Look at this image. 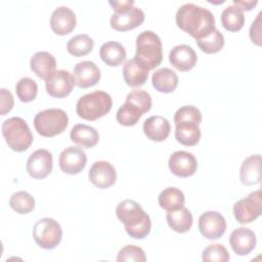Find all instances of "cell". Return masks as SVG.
<instances>
[{
	"mask_svg": "<svg viewBox=\"0 0 262 262\" xmlns=\"http://www.w3.org/2000/svg\"><path fill=\"white\" fill-rule=\"evenodd\" d=\"M175 20L179 29L195 40L207 37L216 29L214 14L207 8L193 3L181 5L176 12Z\"/></svg>",
	"mask_w": 262,
	"mask_h": 262,
	"instance_id": "obj_1",
	"label": "cell"
},
{
	"mask_svg": "<svg viewBox=\"0 0 262 262\" xmlns=\"http://www.w3.org/2000/svg\"><path fill=\"white\" fill-rule=\"evenodd\" d=\"M118 219L124 224L129 236L136 239H143L151 228V221L147 213L135 201L124 200L116 208Z\"/></svg>",
	"mask_w": 262,
	"mask_h": 262,
	"instance_id": "obj_2",
	"label": "cell"
},
{
	"mask_svg": "<svg viewBox=\"0 0 262 262\" xmlns=\"http://www.w3.org/2000/svg\"><path fill=\"white\" fill-rule=\"evenodd\" d=\"M134 59L148 71L156 69L163 60L162 41L152 31H142L136 38Z\"/></svg>",
	"mask_w": 262,
	"mask_h": 262,
	"instance_id": "obj_3",
	"label": "cell"
},
{
	"mask_svg": "<svg viewBox=\"0 0 262 262\" xmlns=\"http://www.w3.org/2000/svg\"><path fill=\"white\" fill-rule=\"evenodd\" d=\"M113 99L104 91L96 90L79 98L76 104L77 115L87 121H95L105 116L112 108Z\"/></svg>",
	"mask_w": 262,
	"mask_h": 262,
	"instance_id": "obj_4",
	"label": "cell"
},
{
	"mask_svg": "<svg viewBox=\"0 0 262 262\" xmlns=\"http://www.w3.org/2000/svg\"><path fill=\"white\" fill-rule=\"evenodd\" d=\"M7 145L14 151L27 150L33 142V134L27 122L19 117L5 120L1 127Z\"/></svg>",
	"mask_w": 262,
	"mask_h": 262,
	"instance_id": "obj_5",
	"label": "cell"
},
{
	"mask_svg": "<svg viewBox=\"0 0 262 262\" xmlns=\"http://www.w3.org/2000/svg\"><path fill=\"white\" fill-rule=\"evenodd\" d=\"M69 124V117L61 108H48L39 112L34 119L36 131L44 137H53L62 133Z\"/></svg>",
	"mask_w": 262,
	"mask_h": 262,
	"instance_id": "obj_6",
	"label": "cell"
},
{
	"mask_svg": "<svg viewBox=\"0 0 262 262\" xmlns=\"http://www.w3.org/2000/svg\"><path fill=\"white\" fill-rule=\"evenodd\" d=\"M33 237L40 248L52 250L59 245L62 237V229L56 220L44 217L35 223Z\"/></svg>",
	"mask_w": 262,
	"mask_h": 262,
	"instance_id": "obj_7",
	"label": "cell"
},
{
	"mask_svg": "<svg viewBox=\"0 0 262 262\" xmlns=\"http://www.w3.org/2000/svg\"><path fill=\"white\" fill-rule=\"evenodd\" d=\"M261 190L258 189L233 205L234 218L241 224L251 223L261 215Z\"/></svg>",
	"mask_w": 262,
	"mask_h": 262,
	"instance_id": "obj_8",
	"label": "cell"
},
{
	"mask_svg": "<svg viewBox=\"0 0 262 262\" xmlns=\"http://www.w3.org/2000/svg\"><path fill=\"white\" fill-rule=\"evenodd\" d=\"M199 230L208 239L221 237L226 230V221L217 211H207L199 218Z\"/></svg>",
	"mask_w": 262,
	"mask_h": 262,
	"instance_id": "obj_9",
	"label": "cell"
},
{
	"mask_svg": "<svg viewBox=\"0 0 262 262\" xmlns=\"http://www.w3.org/2000/svg\"><path fill=\"white\" fill-rule=\"evenodd\" d=\"M87 157L79 146H69L63 149L58 158L60 170L69 175L79 174L86 166Z\"/></svg>",
	"mask_w": 262,
	"mask_h": 262,
	"instance_id": "obj_10",
	"label": "cell"
},
{
	"mask_svg": "<svg viewBox=\"0 0 262 262\" xmlns=\"http://www.w3.org/2000/svg\"><path fill=\"white\" fill-rule=\"evenodd\" d=\"M53 159L49 150L40 148L32 152L27 161V171L35 179L46 178L52 171Z\"/></svg>",
	"mask_w": 262,
	"mask_h": 262,
	"instance_id": "obj_11",
	"label": "cell"
},
{
	"mask_svg": "<svg viewBox=\"0 0 262 262\" xmlns=\"http://www.w3.org/2000/svg\"><path fill=\"white\" fill-rule=\"evenodd\" d=\"M73 75L69 71H55L46 81L45 87L47 93L55 98H62L68 96L75 85Z\"/></svg>",
	"mask_w": 262,
	"mask_h": 262,
	"instance_id": "obj_12",
	"label": "cell"
},
{
	"mask_svg": "<svg viewBox=\"0 0 262 262\" xmlns=\"http://www.w3.org/2000/svg\"><path fill=\"white\" fill-rule=\"evenodd\" d=\"M169 169L172 174L186 178L192 176L198 169V161L195 157L185 150H177L169 158Z\"/></svg>",
	"mask_w": 262,
	"mask_h": 262,
	"instance_id": "obj_13",
	"label": "cell"
},
{
	"mask_svg": "<svg viewBox=\"0 0 262 262\" xmlns=\"http://www.w3.org/2000/svg\"><path fill=\"white\" fill-rule=\"evenodd\" d=\"M88 177L93 185L104 189L113 186L116 183L117 172L110 162L97 161L91 166Z\"/></svg>",
	"mask_w": 262,
	"mask_h": 262,
	"instance_id": "obj_14",
	"label": "cell"
},
{
	"mask_svg": "<svg viewBox=\"0 0 262 262\" xmlns=\"http://www.w3.org/2000/svg\"><path fill=\"white\" fill-rule=\"evenodd\" d=\"M144 12L140 8L133 6L132 8L122 12H114L111 16L110 23L114 30L126 32L139 27L144 21Z\"/></svg>",
	"mask_w": 262,
	"mask_h": 262,
	"instance_id": "obj_15",
	"label": "cell"
},
{
	"mask_svg": "<svg viewBox=\"0 0 262 262\" xmlns=\"http://www.w3.org/2000/svg\"><path fill=\"white\" fill-rule=\"evenodd\" d=\"M257 238L254 231L247 227H237L232 230L229 236L231 249L238 256L249 255L256 247Z\"/></svg>",
	"mask_w": 262,
	"mask_h": 262,
	"instance_id": "obj_16",
	"label": "cell"
},
{
	"mask_svg": "<svg viewBox=\"0 0 262 262\" xmlns=\"http://www.w3.org/2000/svg\"><path fill=\"white\" fill-rule=\"evenodd\" d=\"M99 68L90 60L78 62L73 70V77L75 83L80 88H89L98 83L100 80Z\"/></svg>",
	"mask_w": 262,
	"mask_h": 262,
	"instance_id": "obj_17",
	"label": "cell"
},
{
	"mask_svg": "<svg viewBox=\"0 0 262 262\" xmlns=\"http://www.w3.org/2000/svg\"><path fill=\"white\" fill-rule=\"evenodd\" d=\"M170 63L180 72H187L194 68L198 55L191 46L180 44L174 46L169 53Z\"/></svg>",
	"mask_w": 262,
	"mask_h": 262,
	"instance_id": "obj_18",
	"label": "cell"
},
{
	"mask_svg": "<svg viewBox=\"0 0 262 262\" xmlns=\"http://www.w3.org/2000/svg\"><path fill=\"white\" fill-rule=\"evenodd\" d=\"M76 24V14L67 6H59L54 9L50 17V28L59 36L70 34L75 29Z\"/></svg>",
	"mask_w": 262,
	"mask_h": 262,
	"instance_id": "obj_19",
	"label": "cell"
},
{
	"mask_svg": "<svg viewBox=\"0 0 262 262\" xmlns=\"http://www.w3.org/2000/svg\"><path fill=\"white\" fill-rule=\"evenodd\" d=\"M171 131L169 121L161 116H151L143 123V132L145 136L156 142L164 141L168 138Z\"/></svg>",
	"mask_w": 262,
	"mask_h": 262,
	"instance_id": "obj_20",
	"label": "cell"
},
{
	"mask_svg": "<svg viewBox=\"0 0 262 262\" xmlns=\"http://www.w3.org/2000/svg\"><path fill=\"white\" fill-rule=\"evenodd\" d=\"M30 67L38 78L46 81L55 72L56 60L51 53L39 51L31 57Z\"/></svg>",
	"mask_w": 262,
	"mask_h": 262,
	"instance_id": "obj_21",
	"label": "cell"
},
{
	"mask_svg": "<svg viewBox=\"0 0 262 262\" xmlns=\"http://www.w3.org/2000/svg\"><path fill=\"white\" fill-rule=\"evenodd\" d=\"M239 179L244 185H256L261 181V156L252 155L244 160L239 169Z\"/></svg>",
	"mask_w": 262,
	"mask_h": 262,
	"instance_id": "obj_22",
	"label": "cell"
},
{
	"mask_svg": "<svg viewBox=\"0 0 262 262\" xmlns=\"http://www.w3.org/2000/svg\"><path fill=\"white\" fill-rule=\"evenodd\" d=\"M148 70L134 58L129 59L123 67V77L128 86L139 87L145 84L148 78Z\"/></svg>",
	"mask_w": 262,
	"mask_h": 262,
	"instance_id": "obj_23",
	"label": "cell"
},
{
	"mask_svg": "<svg viewBox=\"0 0 262 262\" xmlns=\"http://www.w3.org/2000/svg\"><path fill=\"white\" fill-rule=\"evenodd\" d=\"M70 137L73 142L85 148L94 147L99 140V134L96 129L85 124L75 125L71 130Z\"/></svg>",
	"mask_w": 262,
	"mask_h": 262,
	"instance_id": "obj_24",
	"label": "cell"
},
{
	"mask_svg": "<svg viewBox=\"0 0 262 262\" xmlns=\"http://www.w3.org/2000/svg\"><path fill=\"white\" fill-rule=\"evenodd\" d=\"M151 83L154 88L159 92L171 93L178 86V76L173 70L162 68L152 74Z\"/></svg>",
	"mask_w": 262,
	"mask_h": 262,
	"instance_id": "obj_25",
	"label": "cell"
},
{
	"mask_svg": "<svg viewBox=\"0 0 262 262\" xmlns=\"http://www.w3.org/2000/svg\"><path fill=\"white\" fill-rule=\"evenodd\" d=\"M175 138L185 146H193L201 139V129L194 122H178L175 124Z\"/></svg>",
	"mask_w": 262,
	"mask_h": 262,
	"instance_id": "obj_26",
	"label": "cell"
},
{
	"mask_svg": "<svg viewBox=\"0 0 262 262\" xmlns=\"http://www.w3.org/2000/svg\"><path fill=\"white\" fill-rule=\"evenodd\" d=\"M166 219L170 228L178 233L187 232L193 222L191 212L184 206L173 211H168Z\"/></svg>",
	"mask_w": 262,
	"mask_h": 262,
	"instance_id": "obj_27",
	"label": "cell"
},
{
	"mask_svg": "<svg viewBox=\"0 0 262 262\" xmlns=\"http://www.w3.org/2000/svg\"><path fill=\"white\" fill-rule=\"evenodd\" d=\"M99 55L105 64L110 67H118L125 60L127 53L125 47L121 43L108 41L100 46Z\"/></svg>",
	"mask_w": 262,
	"mask_h": 262,
	"instance_id": "obj_28",
	"label": "cell"
},
{
	"mask_svg": "<svg viewBox=\"0 0 262 262\" xmlns=\"http://www.w3.org/2000/svg\"><path fill=\"white\" fill-rule=\"evenodd\" d=\"M158 202L160 207L168 212L183 207L185 198L184 193L179 188L167 187L160 192Z\"/></svg>",
	"mask_w": 262,
	"mask_h": 262,
	"instance_id": "obj_29",
	"label": "cell"
},
{
	"mask_svg": "<svg viewBox=\"0 0 262 262\" xmlns=\"http://www.w3.org/2000/svg\"><path fill=\"white\" fill-rule=\"evenodd\" d=\"M221 24L226 31H239L245 24L244 11L234 4L227 6L221 13Z\"/></svg>",
	"mask_w": 262,
	"mask_h": 262,
	"instance_id": "obj_30",
	"label": "cell"
},
{
	"mask_svg": "<svg viewBox=\"0 0 262 262\" xmlns=\"http://www.w3.org/2000/svg\"><path fill=\"white\" fill-rule=\"evenodd\" d=\"M94 47L93 39L86 34H79L72 37L67 43V50L74 56H84L92 51Z\"/></svg>",
	"mask_w": 262,
	"mask_h": 262,
	"instance_id": "obj_31",
	"label": "cell"
},
{
	"mask_svg": "<svg viewBox=\"0 0 262 262\" xmlns=\"http://www.w3.org/2000/svg\"><path fill=\"white\" fill-rule=\"evenodd\" d=\"M142 115L143 113L136 105L125 101V103L122 104L117 111L116 119L119 124L130 127L136 125Z\"/></svg>",
	"mask_w": 262,
	"mask_h": 262,
	"instance_id": "obj_32",
	"label": "cell"
},
{
	"mask_svg": "<svg viewBox=\"0 0 262 262\" xmlns=\"http://www.w3.org/2000/svg\"><path fill=\"white\" fill-rule=\"evenodd\" d=\"M9 206L18 214H28L35 209L34 198L25 190L14 192L9 200Z\"/></svg>",
	"mask_w": 262,
	"mask_h": 262,
	"instance_id": "obj_33",
	"label": "cell"
},
{
	"mask_svg": "<svg viewBox=\"0 0 262 262\" xmlns=\"http://www.w3.org/2000/svg\"><path fill=\"white\" fill-rule=\"evenodd\" d=\"M199 48L207 53L213 54L219 52L224 46V36L219 32V30L215 29L210 35L203 39L195 40Z\"/></svg>",
	"mask_w": 262,
	"mask_h": 262,
	"instance_id": "obj_34",
	"label": "cell"
},
{
	"mask_svg": "<svg viewBox=\"0 0 262 262\" xmlns=\"http://www.w3.org/2000/svg\"><path fill=\"white\" fill-rule=\"evenodd\" d=\"M15 92L17 97L23 102L33 101L38 94L37 83L28 77L21 78L15 85Z\"/></svg>",
	"mask_w": 262,
	"mask_h": 262,
	"instance_id": "obj_35",
	"label": "cell"
},
{
	"mask_svg": "<svg viewBox=\"0 0 262 262\" xmlns=\"http://www.w3.org/2000/svg\"><path fill=\"white\" fill-rule=\"evenodd\" d=\"M229 253L226 248L221 244H212L204 249L202 260L209 261H217V262H227L229 260Z\"/></svg>",
	"mask_w": 262,
	"mask_h": 262,
	"instance_id": "obj_36",
	"label": "cell"
},
{
	"mask_svg": "<svg viewBox=\"0 0 262 262\" xmlns=\"http://www.w3.org/2000/svg\"><path fill=\"white\" fill-rule=\"evenodd\" d=\"M126 101L136 105L143 114L151 108V97L148 92L141 89H134L126 96Z\"/></svg>",
	"mask_w": 262,
	"mask_h": 262,
	"instance_id": "obj_37",
	"label": "cell"
},
{
	"mask_svg": "<svg viewBox=\"0 0 262 262\" xmlns=\"http://www.w3.org/2000/svg\"><path fill=\"white\" fill-rule=\"evenodd\" d=\"M178 122H194L198 125L202 122L201 111L193 105H183L174 114V123Z\"/></svg>",
	"mask_w": 262,
	"mask_h": 262,
	"instance_id": "obj_38",
	"label": "cell"
},
{
	"mask_svg": "<svg viewBox=\"0 0 262 262\" xmlns=\"http://www.w3.org/2000/svg\"><path fill=\"white\" fill-rule=\"evenodd\" d=\"M146 260V256L144 251L137 246L134 245H127L123 247L118 254L117 261L124 262V261H139L144 262Z\"/></svg>",
	"mask_w": 262,
	"mask_h": 262,
	"instance_id": "obj_39",
	"label": "cell"
},
{
	"mask_svg": "<svg viewBox=\"0 0 262 262\" xmlns=\"http://www.w3.org/2000/svg\"><path fill=\"white\" fill-rule=\"evenodd\" d=\"M14 104V99L10 91L5 88L0 89V107H1V115L4 116L5 114L9 113Z\"/></svg>",
	"mask_w": 262,
	"mask_h": 262,
	"instance_id": "obj_40",
	"label": "cell"
},
{
	"mask_svg": "<svg viewBox=\"0 0 262 262\" xmlns=\"http://www.w3.org/2000/svg\"><path fill=\"white\" fill-rule=\"evenodd\" d=\"M261 12L258 13L255 20H253L250 27V39L253 43L258 46L262 44V37H261Z\"/></svg>",
	"mask_w": 262,
	"mask_h": 262,
	"instance_id": "obj_41",
	"label": "cell"
},
{
	"mask_svg": "<svg viewBox=\"0 0 262 262\" xmlns=\"http://www.w3.org/2000/svg\"><path fill=\"white\" fill-rule=\"evenodd\" d=\"M111 6L113 7L115 12H122L128 10L133 7L134 1L133 0H124V1H110Z\"/></svg>",
	"mask_w": 262,
	"mask_h": 262,
	"instance_id": "obj_42",
	"label": "cell"
},
{
	"mask_svg": "<svg viewBox=\"0 0 262 262\" xmlns=\"http://www.w3.org/2000/svg\"><path fill=\"white\" fill-rule=\"evenodd\" d=\"M258 1L255 0V1H242V0H233V4L238 6L243 11L244 10H247V11H250L255 5H257Z\"/></svg>",
	"mask_w": 262,
	"mask_h": 262,
	"instance_id": "obj_43",
	"label": "cell"
}]
</instances>
